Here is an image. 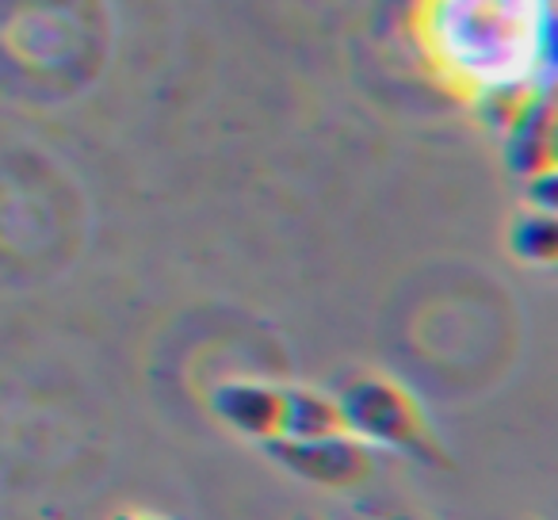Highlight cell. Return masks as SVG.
<instances>
[{
	"instance_id": "3",
	"label": "cell",
	"mask_w": 558,
	"mask_h": 520,
	"mask_svg": "<svg viewBox=\"0 0 558 520\" xmlns=\"http://www.w3.org/2000/svg\"><path fill=\"white\" fill-rule=\"evenodd\" d=\"M210 410L253 440H271L283 433V390L264 383H226L210 395Z\"/></svg>"
},
{
	"instance_id": "1",
	"label": "cell",
	"mask_w": 558,
	"mask_h": 520,
	"mask_svg": "<svg viewBox=\"0 0 558 520\" xmlns=\"http://www.w3.org/2000/svg\"><path fill=\"white\" fill-rule=\"evenodd\" d=\"M337 406H341L344 433H352L356 440L387 444V448L405 451L428 467H448V451L436 440L425 410L395 379H383V375L356 379Z\"/></svg>"
},
{
	"instance_id": "2",
	"label": "cell",
	"mask_w": 558,
	"mask_h": 520,
	"mask_svg": "<svg viewBox=\"0 0 558 520\" xmlns=\"http://www.w3.org/2000/svg\"><path fill=\"white\" fill-rule=\"evenodd\" d=\"M264 451L276 459L279 467H288L291 474L306 482H318L329 489H349L372 479V451L364 440L352 433H329V436H306V440H291V436H271L264 440Z\"/></svg>"
},
{
	"instance_id": "4",
	"label": "cell",
	"mask_w": 558,
	"mask_h": 520,
	"mask_svg": "<svg viewBox=\"0 0 558 520\" xmlns=\"http://www.w3.org/2000/svg\"><path fill=\"white\" fill-rule=\"evenodd\" d=\"M344 433L341 406L333 398L318 395V390H283V433L291 440H306V436H329Z\"/></svg>"
},
{
	"instance_id": "7",
	"label": "cell",
	"mask_w": 558,
	"mask_h": 520,
	"mask_svg": "<svg viewBox=\"0 0 558 520\" xmlns=\"http://www.w3.org/2000/svg\"><path fill=\"white\" fill-rule=\"evenodd\" d=\"M303 520H322V517H303Z\"/></svg>"
},
{
	"instance_id": "5",
	"label": "cell",
	"mask_w": 558,
	"mask_h": 520,
	"mask_svg": "<svg viewBox=\"0 0 558 520\" xmlns=\"http://www.w3.org/2000/svg\"><path fill=\"white\" fill-rule=\"evenodd\" d=\"M555 218L550 215H524L512 226V253L520 261H539V265H550L555 261Z\"/></svg>"
},
{
	"instance_id": "6",
	"label": "cell",
	"mask_w": 558,
	"mask_h": 520,
	"mask_svg": "<svg viewBox=\"0 0 558 520\" xmlns=\"http://www.w3.org/2000/svg\"><path fill=\"white\" fill-rule=\"evenodd\" d=\"M390 520H425V517H410V512H398V517H390Z\"/></svg>"
}]
</instances>
